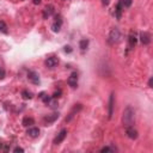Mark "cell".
Instances as JSON below:
<instances>
[{"mask_svg": "<svg viewBox=\"0 0 153 153\" xmlns=\"http://www.w3.org/2000/svg\"><path fill=\"white\" fill-rule=\"evenodd\" d=\"M134 120H135V111L130 105H128L123 110V114H122V124H123V127L124 128L131 127L134 124Z\"/></svg>", "mask_w": 153, "mask_h": 153, "instance_id": "6da1fadb", "label": "cell"}, {"mask_svg": "<svg viewBox=\"0 0 153 153\" xmlns=\"http://www.w3.org/2000/svg\"><path fill=\"white\" fill-rule=\"evenodd\" d=\"M120 41H121V31L117 27L111 29V31L109 32V36H108V43L110 45H114V44L118 43Z\"/></svg>", "mask_w": 153, "mask_h": 153, "instance_id": "7a4b0ae2", "label": "cell"}, {"mask_svg": "<svg viewBox=\"0 0 153 153\" xmlns=\"http://www.w3.org/2000/svg\"><path fill=\"white\" fill-rule=\"evenodd\" d=\"M137 42V36H136V32L134 30H130L129 32V36H128V50H131L135 48V44Z\"/></svg>", "mask_w": 153, "mask_h": 153, "instance_id": "3957f363", "label": "cell"}, {"mask_svg": "<svg viewBox=\"0 0 153 153\" xmlns=\"http://www.w3.org/2000/svg\"><path fill=\"white\" fill-rule=\"evenodd\" d=\"M27 80H29L31 84H33V85H39V82H41L39 75H38L36 72H33V71H29V72H27Z\"/></svg>", "mask_w": 153, "mask_h": 153, "instance_id": "277c9868", "label": "cell"}, {"mask_svg": "<svg viewBox=\"0 0 153 153\" xmlns=\"http://www.w3.org/2000/svg\"><path fill=\"white\" fill-rule=\"evenodd\" d=\"M114 106H115V93L112 92L109 97V103H108V117L111 118L114 114Z\"/></svg>", "mask_w": 153, "mask_h": 153, "instance_id": "5b68a950", "label": "cell"}, {"mask_svg": "<svg viewBox=\"0 0 153 153\" xmlns=\"http://www.w3.org/2000/svg\"><path fill=\"white\" fill-rule=\"evenodd\" d=\"M68 85L72 87V88H75L78 86V73L76 72H72L71 75L68 76V80H67Z\"/></svg>", "mask_w": 153, "mask_h": 153, "instance_id": "8992f818", "label": "cell"}, {"mask_svg": "<svg viewBox=\"0 0 153 153\" xmlns=\"http://www.w3.org/2000/svg\"><path fill=\"white\" fill-rule=\"evenodd\" d=\"M126 134H127V136H128L129 139H131V140H135V139H137V136H139V133H137V130L134 128V126L127 127V128H126Z\"/></svg>", "mask_w": 153, "mask_h": 153, "instance_id": "52a82bcc", "label": "cell"}, {"mask_svg": "<svg viewBox=\"0 0 153 153\" xmlns=\"http://www.w3.org/2000/svg\"><path fill=\"white\" fill-rule=\"evenodd\" d=\"M81 108H82V105H81V104H75V105L73 106V109L71 110L69 115L66 117V120H65V121H66V122H69V121H71V120L76 115V112H79V111L81 110Z\"/></svg>", "mask_w": 153, "mask_h": 153, "instance_id": "ba28073f", "label": "cell"}, {"mask_svg": "<svg viewBox=\"0 0 153 153\" xmlns=\"http://www.w3.org/2000/svg\"><path fill=\"white\" fill-rule=\"evenodd\" d=\"M67 136V129H62L56 136H55V139H54V141H53V143L54 145H60L63 140H65V137Z\"/></svg>", "mask_w": 153, "mask_h": 153, "instance_id": "9c48e42d", "label": "cell"}, {"mask_svg": "<svg viewBox=\"0 0 153 153\" xmlns=\"http://www.w3.org/2000/svg\"><path fill=\"white\" fill-rule=\"evenodd\" d=\"M55 19H56V20L53 23V25H51V30H53L54 32H59L60 29H61V25H62V18H61L60 14H57V16L55 17Z\"/></svg>", "mask_w": 153, "mask_h": 153, "instance_id": "30bf717a", "label": "cell"}, {"mask_svg": "<svg viewBox=\"0 0 153 153\" xmlns=\"http://www.w3.org/2000/svg\"><path fill=\"white\" fill-rule=\"evenodd\" d=\"M57 118H59V112H54V114H51V115H47V116H44L43 121H44L45 126H49V124L54 123Z\"/></svg>", "mask_w": 153, "mask_h": 153, "instance_id": "8fae6325", "label": "cell"}, {"mask_svg": "<svg viewBox=\"0 0 153 153\" xmlns=\"http://www.w3.org/2000/svg\"><path fill=\"white\" fill-rule=\"evenodd\" d=\"M59 65V59L56 57V56H50V57H48L47 60H45V66L48 67V68H54V67H56Z\"/></svg>", "mask_w": 153, "mask_h": 153, "instance_id": "7c38bea8", "label": "cell"}, {"mask_svg": "<svg viewBox=\"0 0 153 153\" xmlns=\"http://www.w3.org/2000/svg\"><path fill=\"white\" fill-rule=\"evenodd\" d=\"M53 13H54V6L53 5H47L43 10V13H42L43 19H48Z\"/></svg>", "mask_w": 153, "mask_h": 153, "instance_id": "4fadbf2b", "label": "cell"}, {"mask_svg": "<svg viewBox=\"0 0 153 153\" xmlns=\"http://www.w3.org/2000/svg\"><path fill=\"white\" fill-rule=\"evenodd\" d=\"M140 41H141V43L143 44V45H148L149 43H151V35L148 33V32H141L140 33Z\"/></svg>", "mask_w": 153, "mask_h": 153, "instance_id": "5bb4252c", "label": "cell"}, {"mask_svg": "<svg viewBox=\"0 0 153 153\" xmlns=\"http://www.w3.org/2000/svg\"><path fill=\"white\" fill-rule=\"evenodd\" d=\"M39 128H36V127H31L26 130V134L30 136V137H37L39 135Z\"/></svg>", "mask_w": 153, "mask_h": 153, "instance_id": "9a60e30c", "label": "cell"}, {"mask_svg": "<svg viewBox=\"0 0 153 153\" xmlns=\"http://www.w3.org/2000/svg\"><path fill=\"white\" fill-rule=\"evenodd\" d=\"M22 124H23L24 127H31L32 124H35V120H33L32 117H29V116H26V117H24V118H23V121H22Z\"/></svg>", "mask_w": 153, "mask_h": 153, "instance_id": "2e32d148", "label": "cell"}, {"mask_svg": "<svg viewBox=\"0 0 153 153\" xmlns=\"http://www.w3.org/2000/svg\"><path fill=\"white\" fill-rule=\"evenodd\" d=\"M87 47H88V39H87V38L80 39V42H79V48H80V50H81V51H85V50L87 49Z\"/></svg>", "mask_w": 153, "mask_h": 153, "instance_id": "e0dca14e", "label": "cell"}, {"mask_svg": "<svg viewBox=\"0 0 153 153\" xmlns=\"http://www.w3.org/2000/svg\"><path fill=\"white\" fill-rule=\"evenodd\" d=\"M122 8H123V6H122L121 2L118 1V4L116 5V10H115V16H116L117 19H121V16H122Z\"/></svg>", "mask_w": 153, "mask_h": 153, "instance_id": "ac0fdd59", "label": "cell"}, {"mask_svg": "<svg viewBox=\"0 0 153 153\" xmlns=\"http://www.w3.org/2000/svg\"><path fill=\"white\" fill-rule=\"evenodd\" d=\"M22 97L24 99H31L32 98V93L30 91H27V90H23L22 91Z\"/></svg>", "mask_w": 153, "mask_h": 153, "instance_id": "d6986e66", "label": "cell"}, {"mask_svg": "<svg viewBox=\"0 0 153 153\" xmlns=\"http://www.w3.org/2000/svg\"><path fill=\"white\" fill-rule=\"evenodd\" d=\"M0 31L2 32V33H8V30H7V25H6V23L5 22H2V20H0Z\"/></svg>", "mask_w": 153, "mask_h": 153, "instance_id": "ffe728a7", "label": "cell"}, {"mask_svg": "<svg viewBox=\"0 0 153 153\" xmlns=\"http://www.w3.org/2000/svg\"><path fill=\"white\" fill-rule=\"evenodd\" d=\"M120 2H121V5L123 6V8H124V7H126V8H128V7H130V6H131L133 0H120Z\"/></svg>", "mask_w": 153, "mask_h": 153, "instance_id": "44dd1931", "label": "cell"}, {"mask_svg": "<svg viewBox=\"0 0 153 153\" xmlns=\"http://www.w3.org/2000/svg\"><path fill=\"white\" fill-rule=\"evenodd\" d=\"M115 151H117V148L112 147V146H105L100 149V152H115Z\"/></svg>", "mask_w": 153, "mask_h": 153, "instance_id": "7402d4cb", "label": "cell"}, {"mask_svg": "<svg viewBox=\"0 0 153 153\" xmlns=\"http://www.w3.org/2000/svg\"><path fill=\"white\" fill-rule=\"evenodd\" d=\"M5 75H6V72H5V69L0 66V79H4V78H5Z\"/></svg>", "mask_w": 153, "mask_h": 153, "instance_id": "603a6c76", "label": "cell"}, {"mask_svg": "<svg viewBox=\"0 0 153 153\" xmlns=\"http://www.w3.org/2000/svg\"><path fill=\"white\" fill-rule=\"evenodd\" d=\"M60 94H61V91L59 90V91L54 92V94H53V98H55V99H56V98H59V97H60Z\"/></svg>", "mask_w": 153, "mask_h": 153, "instance_id": "cb8c5ba5", "label": "cell"}, {"mask_svg": "<svg viewBox=\"0 0 153 153\" xmlns=\"http://www.w3.org/2000/svg\"><path fill=\"white\" fill-rule=\"evenodd\" d=\"M13 152H16V153H17V152H24V149H23L22 147H16V148L13 149Z\"/></svg>", "mask_w": 153, "mask_h": 153, "instance_id": "d4e9b609", "label": "cell"}, {"mask_svg": "<svg viewBox=\"0 0 153 153\" xmlns=\"http://www.w3.org/2000/svg\"><path fill=\"white\" fill-rule=\"evenodd\" d=\"M100 1H102L103 6H108V5L110 4V0H100Z\"/></svg>", "mask_w": 153, "mask_h": 153, "instance_id": "484cf974", "label": "cell"}, {"mask_svg": "<svg viewBox=\"0 0 153 153\" xmlns=\"http://www.w3.org/2000/svg\"><path fill=\"white\" fill-rule=\"evenodd\" d=\"M65 51H66V53H71V51H72V48H71L69 45H66V47H65Z\"/></svg>", "mask_w": 153, "mask_h": 153, "instance_id": "4316f807", "label": "cell"}, {"mask_svg": "<svg viewBox=\"0 0 153 153\" xmlns=\"http://www.w3.org/2000/svg\"><path fill=\"white\" fill-rule=\"evenodd\" d=\"M152 84H153V79L151 78V79L148 80V86H149V87H152Z\"/></svg>", "mask_w": 153, "mask_h": 153, "instance_id": "83f0119b", "label": "cell"}, {"mask_svg": "<svg viewBox=\"0 0 153 153\" xmlns=\"http://www.w3.org/2000/svg\"><path fill=\"white\" fill-rule=\"evenodd\" d=\"M32 2H33L35 5H39V4H41V0H32Z\"/></svg>", "mask_w": 153, "mask_h": 153, "instance_id": "f1b7e54d", "label": "cell"}, {"mask_svg": "<svg viewBox=\"0 0 153 153\" xmlns=\"http://www.w3.org/2000/svg\"><path fill=\"white\" fill-rule=\"evenodd\" d=\"M1 147H2V142H0V148H1Z\"/></svg>", "mask_w": 153, "mask_h": 153, "instance_id": "f546056e", "label": "cell"}]
</instances>
